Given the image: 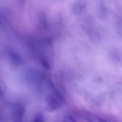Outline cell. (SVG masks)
<instances>
[]
</instances>
